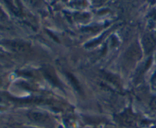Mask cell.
Wrapping results in <instances>:
<instances>
[{
    "label": "cell",
    "mask_w": 156,
    "mask_h": 128,
    "mask_svg": "<svg viewBox=\"0 0 156 128\" xmlns=\"http://www.w3.org/2000/svg\"><path fill=\"white\" fill-rule=\"evenodd\" d=\"M9 46L12 50L17 52V53H25L28 51L30 49V46L25 42L20 41H11L9 43Z\"/></svg>",
    "instance_id": "6da1fadb"
},
{
    "label": "cell",
    "mask_w": 156,
    "mask_h": 128,
    "mask_svg": "<svg viewBox=\"0 0 156 128\" xmlns=\"http://www.w3.org/2000/svg\"><path fill=\"white\" fill-rule=\"evenodd\" d=\"M143 46L146 53H149L154 49L155 46V40L151 34H146L143 37Z\"/></svg>",
    "instance_id": "7a4b0ae2"
},
{
    "label": "cell",
    "mask_w": 156,
    "mask_h": 128,
    "mask_svg": "<svg viewBox=\"0 0 156 128\" xmlns=\"http://www.w3.org/2000/svg\"><path fill=\"white\" fill-rule=\"evenodd\" d=\"M29 117L33 121L38 122V123H44L48 120V116L46 115L44 113L40 112H31L29 114Z\"/></svg>",
    "instance_id": "3957f363"
},
{
    "label": "cell",
    "mask_w": 156,
    "mask_h": 128,
    "mask_svg": "<svg viewBox=\"0 0 156 128\" xmlns=\"http://www.w3.org/2000/svg\"><path fill=\"white\" fill-rule=\"evenodd\" d=\"M5 2L9 5L14 13L17 14V15H19L21 13V8H20L18 0H5Z\"/></svg>",
    "instance_id": "277c9868"
},
{
    "label": "cell",
    "mask_w": 156,
    "mask_h": 128,
    "mask_svg": "<svg viewBox=\"0 0 156 128\" xmlns=\"http://www.w3.org/2000/svg\"><path fill=\"white\" fill-rule=\"evenodd\" d=\"M151 108L156 111V98H154L151 101Z\"/></svg>",
    "instance_id": "5b68a950"
}]
</instances>
